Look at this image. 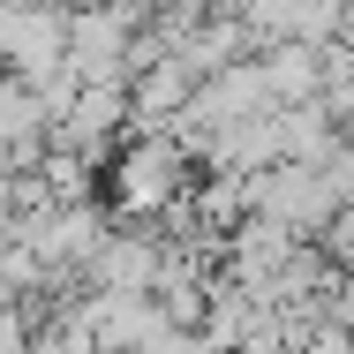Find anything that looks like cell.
Wrapping results in <instances>:
<instances>
[{
  "label": "cell",
  "instance_id": "1",
  "mask_svg": "<svg viewBox=\"0 0 354 354\" xmlns=\"http://www.w3.org/2000/svg\"><path fill=\"white\" fill-rule=\"evenodd\" d=\"M106 212L113 218H166L189 181H196V151L174 129H121V143L106 151Z\"/></svg>",
  "mask_w": 354,
  "mask_h": 354
},
{
  "label": "cell",
  "instance_id": "2",
  "mask_svg": "<svg viewBox=\"0 0 354 354\" xmlns=\"http://www.w3.org/2000/svg\"><path fill=\"white\" fill-rule=\"evenodd\" d=\"M143 8L136 0H68V61L83 83H129V38Z\"/></svg>",
  "mask_w": 354,
  "mask_h": 354
},
{
  "label": "cell",
  "instance_id": "3",
  "mask_svg": "<svg viewBox=\"0 0 354 354\" xmlns=\"http://www.w3.org/2000/svg\"><path fill=\"white\" fill-rule=\"evenodd\" d=\"M53 61H68V8H53V0H0V68L30 83Z\"/></svg>",
  "mask_w": 354,
  "mask_h": 354
},
{
  "label": "cell",
  "instance_id": "4",
  "mask_svg": "<svg viewBox=\"0 0 354 354\" xmlns=\"http://www.w3.org/2000/svg\"><path fill=\"white\" fill-rule=\"evenodd\" d=\"M158 264H166V241H151V234H113L106 226V241L83 257V286H106V294H151L158 279Z\"/></svg>",
  "mask_w": 354,
  "mask_h": 354
},
{
  "label": "cell",
  "instance_id": "5",
  "mask_svg": "<svg viewBox=\"0 0 354 354\" xmlns=\"http://www.w3.org/2000/svg\"><path fill=\"white\" fill-rule=\"evenodd\" d=\"M189 91H196V68L166 46V53H151L136 75H129V129H166L181 106H189Z\"/></svg>",
  "mask_w": 354,
  "mask_h": 354
},
{
  "label": "cell",
  "instance_id": "6",
  "mask_svg": "<svg viewBox=\"0 0 354 354\" xmlns=\"http://www.w3.org/2000/svg\"><path fill=\"white\" fill-rule=\"evenodd\" d=\"M257 68L272 83V98H317L324 91V53L309 46V38H264V53H257Z\"/></svg>",
  "mask_w": 354,
  "mask_h": 354
},
{
  "label": "cell",
  "instance_id": "7",
  "mask_svg": "<svg viewBox=\"0 0 354 354\" xmlns=\"http://www.w3.org/2000/svg\"><path fill=\"white\" fill-rule=\"evenodd\" d=\"M309 241H317V257H324L332 272H354V196H339V204H332V218H324Z\"/></svg>",
  "mask_w": 354,
  "mask_h": 354
},
{
  "label": "cell",
  "instance_id": "8",
  "mask_svg": "<svg viewBox=\"0 0 354 354\" xmlns=\"http://www.w3.org/2000/svg\"><path fill=\"white\" fill-rule=\"evenodd\" d=\"M38 332H30V317H23V301L15 294H0V354H15V347H30Z\"/></svg>",
  "mask_w": 354,
  "mask_h": 354
}]
</instances>
